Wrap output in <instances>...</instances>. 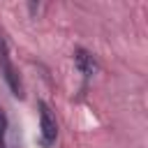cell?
I'll use <instances>...</instances> for the list:
<instances>
[{
	"mask_svg": "<svg viewBox=\"0 0 148 148\" xmlns=\"http://www.w3.org/2000/svg\"><path fill=\"white\" fill-rule=\"evenodd\" d=\"M74 62H76L79 72L86 74V76H90V74L97 69V62H95L92 53H88L86 49H76V53H74Z\"/></svg>",
	"mask_w": 148,
	"mask_h": 148,
	"instance_id": "cell-3",
	"label": "cell"
},
{
	"mask_svg": "<svg viewBox=\"0 0 148 148\" xmlns=\"http://www.w3.org/2000/svg\"><path fill=\"white\" fill-rule=\"evenodd\" d=\"M39 130H42V143L51 146L58 136V123L46 102H39Z\"/></svg>",
	"mask_w": 148,
	"mask_h": 148,
	"instance_id": "cell-1",
	"label": "cell"
},
{
	"mask_svg": "<svg viewBox=\"0 0 148 148\" xmlns=\"http://www.w3.org/2000/svg\"><path fill=\"white\" fill-rule=\"evenodd\" d=\"M5 130H7V116H5V111H2V106H0V141H2V136H5Z\"/></svg>",
	"mask_w": 148,
	"mask_h": 148,
	"instance_id": "cell-4",
	"label": "cell"
},
{
	"mask_svg": "<svg viewBox=\"0 0 148 148\" xmlns=\"http://www.w3.org/2000/svg\"><path fill=\"white\" fill-rule=\"evenodd\" d=\"M0 69H2L5 81L9 83L12 92H14L16 97H21V95H23V88H21V81H18L16 69L12 67V62H9V58H7V49H5V42H2V39H0Z\"/></svg>",
	"mask_w": 148,
	"mask_h": 148,
	"instance_id": "cell-2",
	"label": "cell"
}]
</instances>
